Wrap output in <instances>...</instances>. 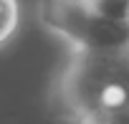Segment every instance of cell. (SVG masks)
<instances>
[{
  "instance_id": "obj_1",
  "label": "cell",
  "mask_w": 129,
  "mask_h": 124,
  "mask_svg": "<svg viewBox=\"0 0 129 124\" xmlns=\"http://www.w3.org/2000/svg\"><path fill=\"white\" fill-rule=\"evenodd\" d=\"M51 106L66 124H129V43L69 48Z\"/></svg>"
},
{
  "instance_id": "obj_2",
  "label": "cell",
  "mask_w": 129,
  "mask_h": 124,
  "mask_svg": "<svg viewBox=\"0 0 129 124\" xmlns=\"http://www.w3.org/2000/svg\"><path fill=\"white\" fill-rule=\"evenodd\" d=\"M38 18L69 48H111L129 43L124 18L101 13L91 0H38Z\"/></svg>"
},
{
  "instance_id": "obj_3",
  "label": "cell",
  "mask_w": 129,
  "mask_h": 124,
  "mask_svg": "<svg viewBox=\"0 0 129 124\" xmlns=\"http://www.w3.org/2000/svg\"><path fill=\"white\" fill-rule=\"evenodd\" d=\"M20 25V3L18 0H0V48H3Z\"/></svg>"
},
{
  "instance_id": "obj_4",
  "label": "cell",
  "mask_w": 129,
  "mask_h": 124,
  "mask_svg": "<svg viewBox=\"0 0 129 124\" xmlns=\"http://www.w3.org/2000/svg\"><path fill=\"white\" fill-rule=\"evenodd\" d=\"M91 3H94L101 13L111 15V18H124V13H126V8H129V0H91Z\"/></svg>"
},
{
  "instance_id": "obj_5",
  "label": "cell",
  "mask_w": 129,
  "mask_h": 124,
  "mask_svg": "<svg viewBox=\"0 0 129 124\" xmlns=\"http://www.w3.org/2000/svg\"><path fill=\"white\" fill-rule=\"evenodd\" d=\"M124 23H126V28H129V8H126V13H124Z\"/></svg>"
}]
</instances>
